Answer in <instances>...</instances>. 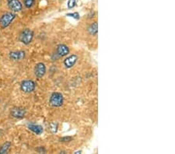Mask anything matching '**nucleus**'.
Instances as JSON below:
<instances>
[{
    "label": "nucleus",
    "mask_w": 175,
    "mask_h": 154,
    "mask_svg": "<svg viewBox=\"0 0 175 154\" xmlns=\"http://www.w3.org/2000/svg\"><path fill=\"white\" fill-rule=\"evenodd\" d=\"M64 103V97L59 92H54L51 94L49 98V104L54 108H59Z\"/></svg>",
    "instance_id": "f257e3e1"
},
{
    "label": "nucleus",
    "mask_w": 175,
    "mask_h": 154,
    "mask_svg": "<svg viewBox=\"0 0 175 154\" xmlns=\"http://www.w3.org/2000/svg\"><path fill=\"white\" fill-rule=\"evenodd\" d=\"M34 38V32L33 30L30 29H25L20 33L19 36V41L22 42L24 45H27L31 43L32 40Z\"/></svg>",
    "instance_id": "f03ea898"
},
{
    "label": "nucleus",
    "mask_w": 175,
    "mask_h": 154,
    "mask_svg": "<svg viewBox=\"0 0 175 154\" xmlns=\"http://www.w3.org/2000/svg\"><path fill=\"white\" fill-rule=\"evenodd\" d=\"M16 14L13 13H6L3 14L0 18V25L3 28H6V27H9L11 23L16 18Z\"/></svg>",
    "instance_id": "7ed1b4c3"
},
{
    "label": "nucleus",
    "mask_w": 175,
    "mask_h": 154,
    "mask_svg": "<svg viewBox=\"0 0 175 154\" xmlns=\"http://www.w3.org/2000/svg\"><path fill=\"white\" fill-rule=\"evenodd\" d=\"M20 88L21 90H22L23 92H24V93H32V92H34L35 90L36 83H35L33 80L27 79V80H24L21 82Z\"/></svg>",
    "instance_id": "20e7f679"
},
{
    "label": "nucleus",
    "mask_w": 175,
    "mask_h": 154,
    "mask_svg": "<svg viewBox=\"0 0 175 154\" xmlns=\"http://www.w3.org/2000/svg\"><path fill=\"white\" fill-rule=\"evenodd\" d=\"M7 5L13 12H19L23 9V4L19 0H8Z\"/></svg>",
    "instance_id": "39448f33"
},
{
    "label": "nucleus",
    "mask_w": 175,
    "mask_h": 154,
    "mask_svg": "<svg viewBox=\"0 0 175 154\" xmlns=\"http://www.w3.org/2000/svg\"><path fill=\"white\" fill-rule=\"evenodd\" d=\"M46 73V66L44 63L39 62L35 66L34 74L37 78H42Z\"/></svg>",
    "instance_id": "423d86ee"
},
{
    "label": "nucleus",
    "mask_w": 175,
    "mask_h": 154,
    "mask_svg": "<svg viewBox=\"0 0 175 154\" xmlns=\"http://www.w3.org/2000/svg\"><path fill=\"white\" fill-rule=\"evenodd\" d=\"M78 61V56L77 55H71L64 60V66L67 69H71L76 65Z\"/></svg>",
    "instance_id": "0eeeda50"
},
{
    "label": "nucleus",
    "mask_w": 175,
    "mask_h": 154,
    "mask_svg": "<svg viewBox=\"0 0 175 154\" xmlns=\"http://www.w3.org/2000/svg\"><path fill=\"white\" fill-rule=\"evenodd\" d=\"M11 115L17 119L24 118L26 115V110L21 108H14L11 110Z\"/></svg>",
    "instance_id": "6e6552de"
},
{
    "label": "nucleus",
    "mask_w": 175,
    "mask_h": 154,
    "mask_svg": "<svg viewBox=\"0 0 175 154\" xmlns=\"http://www.w3.org/2000/svg\"><path fill=\"white\" fill-rule=\"evenodd\" d=\"M56 53L60 57H64V56H68V54H69V48L64 44H60L56 48Z\"/></svg>",
    "instance_id": "1a4fd4ad"
},
{
    "label": "nucleus",
    "mask_w": 175,
    "mask_h": 154,
    "mask_svg": "<svg viewBox=\"0 0 175 154\" xmlns=\"http://www.w3.org/2000/svg\"><path fill=\"white\" fill-rule=\"evenodd\" d=\"M26 56V53L24 51H13L9 53V58L13 61H21L24 59Z\"/></svg>",
    "instance_id": "9d476101"
},
{
    "label": "nucleus",
    "mask_w": 175,
    "mask_h": 154,
    "mask_svg": "<svg viewBox=\"0 0 175 154\" xmlns=\"http://www.w3.org/2000/svg\"><path fill=\"white\" fill-rule=\"evenodd\" d=\"M28 129L36 135H41L44 132L43 127L41 125H39L30 124L28 125Z\"/></svg>",
    "instance_id": "9b49d317"
},
{
    "label": "nucleus",
    "mask_w": 175,
    "mask_h": 154,
    "mask_svg": "<svg viewBox=\"0 0 175 154\" xmlns=\"http://www.w3.org/2000/svg\"><path fill=\"white\" fill-rule=\"evenodd\" d=\"M87 30H88L89 34H90V35L96 36L97 33H98V24H97V22L91 24L90 26H89Z\"/></svg>",
    "instance_id": "f8f14e48"
},
{
    "label": "nucleus",
    "mask_w": 175,
    "mask_h": 154,
    "mask_svg": "<svg viewBox=\"0 0 175 154\" xmlns=\"http://www.w3.org/2000/svg\"><path fill=\"white\" fill-rule=\"evenodd\" d=\"M11 146V142H6L3 144L0 148V154H6L8 153L9 148Z\"/></svg>",
    "instance_id": "ddd939ff"
},
{
    "label": "nucleus",
    "mask_w": 175,
    "mask_h": 154,
    "mask_svg": "<svg viewBox=\"0 0 175 154\" xmlns=\"http://www.w3.org/2000/svg\"><path fill=\"white\" fill-rule=\"evenodd\" d=\"M24 6L27 8V9H30V8L33 7L35 4V0H24Z\"/></svg>",
    "instance_id": "4468645a"
},
{
    "label": "nucleus",
    "mask_w": 175,
    "mask_h": 154,
    "mask_svg": "<svg viewBox=\"0 0 175 154\" xmlns=\"http://www.w3.org/2000/svg\"><path fill=\"white\" fill-rule=\"evenodd\" d=\"M76 3H77V1H76V0H68L67 7L69 8V9H72V8L75 7Z\"/></svg>",
    "instance_id": "2eb2a0df"
},
{
    "label": "nucleus",
    "mask_w": 175,
    "mask_h": 154,
    "mask_svg": "<svg viewBox=\"0 0 175 154\" xmlns=\"http://www.w3.org/2000/svg\"><path fill=\"white\" fill-rule=\"evenodd\" d=\"M72 140V137L71 136H65L59 139V141L61 142H69Z\"/></svg>",
    "instance_id": "dca6fc26"
},
{
    "label": "nucleus",
    "mask_w": 175,
    "mask_h": 154,
    "mask_svg": "<svg viewBox=\"0 0 175 154\" xmlns=\"http://www.w3.org/2000/svg\"><path fill=\"white\" fill-rule=\"evenodd\" d=\"M67 17H72V18L76 19H79V14L78 13H68L66 14Z\"/></svg>",
    "instance_id": "f3484780"
},
{
    "label": "nucleus",
    "mask_w": 175,
    "mask_h": 154,
    "mask_svg": "<svg viewBox=\"0 0 175 154\" xmlns=\"http://www.w3.org/2000/svg\"><path fill=\"white\" fill-rule=\"evenodd\" d=\"M51 130L53 133H56L58 131V124L57 123H51Z\"/></svg>",
    "instance_id": "a211bd4d"
},
{
    "label": "nucleus",
    "mask_w": 175,
    "mask_h": 154,
    "mask_svg": "<svg viewBox=\"0 0 175 154\" xmlns=\"http://www.w3.org/2000/svg\"><path fill=\"white\" fill-rule=\"evenodd\" d=\"M76 154H79V153H81V151H77V152H76L75 153Z\"/></svg>",
    "instance_id": "6ab92c4d"
}]
</instances>
